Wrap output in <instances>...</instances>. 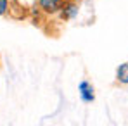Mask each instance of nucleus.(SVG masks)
Segmentation results:
<instances>
[{"instance_id":"obj_1","label":"nucleus","mask_w":128,"mask_h":126,"mask_svg":"<svg viewBox=\"0 0 128 126\" xmlns=\"http://www.w3.org/2000/svg\"><path fill=\"white\" fill-rule=\"evenodd\" d=\"M38 10L45 16H57L64 5V0H36Z\"/></svg>"},{"instance_id":"obj_2","label":"nucleus","mask_w":128,"mask_h":126,"mask_svg":"<svg viewBox=\"0 0 128 126\" xmlns=\"http://www.w3.org/2000/svg\"><path fill=\"white\" fill-rule=\"evenodd\" d=\"M78 92H80L82 100L86 102V104H92V102L95 100V88H94V85L90 83L88 80H82V81H80Z\"/></svg>"},{"instance_id":"obj_3","label":"nucleus","mask_w":128,"mask_h":126,"mask_svg":"<svg viewBox=\"0 0 128 126\" xmlns=\"http://www.w3.org/2000/svg\"><path fill=\"white\" fill-rule=\"evenodd\" d=\"M78 10H80V9H78V3H76L74 0H68V2H64L59 16H61L62 21H71V19H74V17L78 16Z\"/></svg>"},{"instance_id":"obj_4","label":"nucleus","mask_w":128,"mask_h":126,"mask_svg":"<svg viewBox=\"0 0 128 126\" xmlns=\"http://www.w3.org/2000/svg\"><path fill=\"white\" fill-rule=\"evenodd\" d=\"M116 81L121 85H128V62H123L116 69Z\"/></svg>"},{"instance_id":"obj_5","label":"nucleus","mask_w":128,"mask_h":126,"mask_svg":"<svg viewBox=\"0 0 128 126\" xmlns=\"http://www.w3.org/2000/svg\"><path fill=\"white\" fill-rule=\"evenodd\" d=\"M10 10V2L9 0H0V16H5Z\"/></svg>"},{"instance_id":"obj_6","label":"nucleus","mask_w":128,"mask_h":126,"mask_svg":"<svg viewBox=\"0 0 128 126\" xmlns=\"http://www.w3.org/2000/svg\"><path fill=\"white\" fill-rule=\"evenodd\" d=\"M64 2H68V0H64Z\"/></svg>"}]
</instances>
